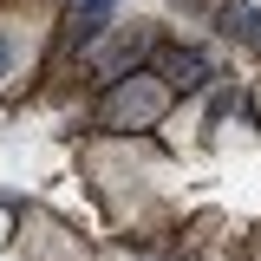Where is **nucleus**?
Segmentation results:
<instances>
[]
</instances>
